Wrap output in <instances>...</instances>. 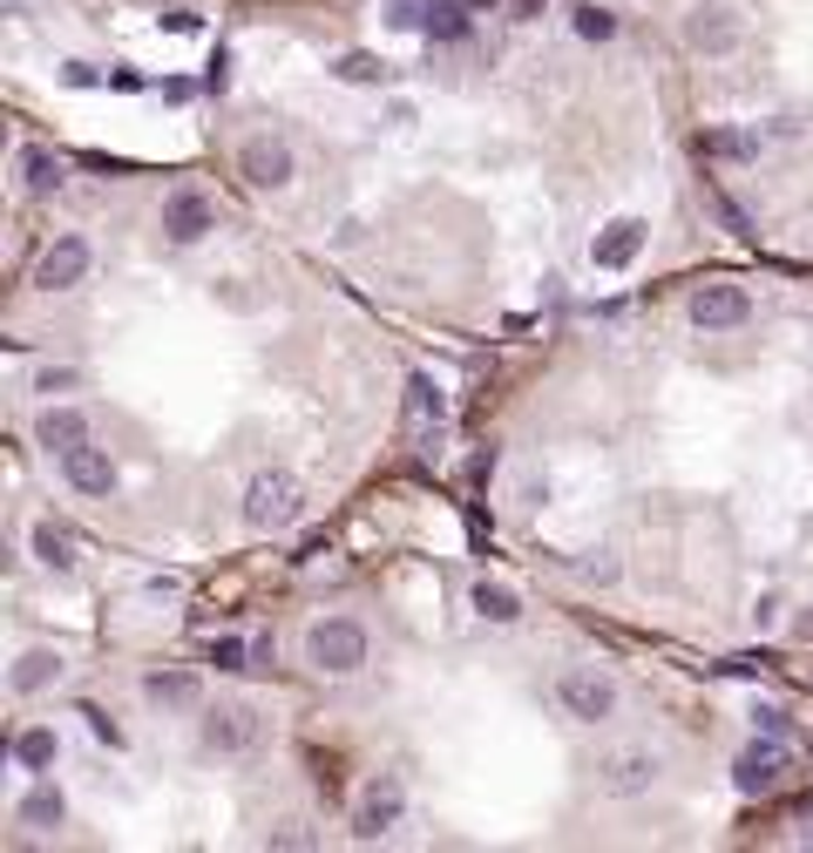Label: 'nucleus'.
<instances>
[{"label":"nucleus","instance_id":"obj_1","mask_svg":"<svg viewBox=\"0 0 813 853\" xmlns=\"http://www.w3.org/2000/svg\"><path fill=\"white\" fill-rule=\"evenodd\" d=\"M305 657H313V671H326V678H353L366 664V630L353 616H326V624H313V637H305Z\"/></svg>","mask_w":813,"mask_h":853},{"label":"nucleus","instance_id":"obj_2","mask_svg":"<svg viewBox=\"0 0 813 853\" xmlns=\"http://www.w3.org/2000/svg\"><path fill=\"white\" fill-rule=\"evenodd\" d=\"M298 509H305V488H298L292 468H264V475L245 488V522H251V528H292Z\"/></svg>","mask_w":813,"mask_h":853},{"label":"nucleus","instance_id":"obj_3","mask_svg":"<svg viewBox=\"0 0 813 853\" xmlns=\"http://www.w3.org/2000/svg\"><path fill=\"white\" fill-rule=\"evenodd\" d=\"M678 34H685V48H691V55H739L746 21L732 14L725 0H699V8L678 21Z\"/></svg>","mask_w":813,"mask_h":853},{"label":"nucleus","instance_id":"obj_4","mask_svg":"<svg viewBox=\"0 0 813 853\" xmlns=\"http://www.w3.org/2000/svg\"><path fill=\"white\" fill-rule=\"evenodd\" d=\"M258 746H264V718H258L251 705H217V712L204 718V752L245 759V752H258Z\"/></svg>","mask_w":813,"mask_h":853},{"label":"nucleus","instance_id":"obj_5","mask_svg":"<svg viewBox=\"0 0 813 853\" xmlns=\"http://www.w3.org/2000/svg\"><path fill=\"white\" fill-rule=\"evenodd\" d=\"M556 697H563V712L584 718V725H603V718L617 712V684H610V671H590V664L563 671V678H556Z\"/></svg>","mask_w":813,"mask_h":853},{"label":"nucleus","instance_id":"obj_6","mask_svg":"<svg viewBox=\"0 0 813 853\" xmlns=\"http://www.w3.org/2000/svg\"><path fill=\"white\" fill-rule=\"evenodd\" d=\"M787 780V746L780 739H772V731H766V739H753L739 759H732V786H739L746 799H759V793H772V786H780Z\"/></svg>","mask_w":813,"mask_h":853},{"label":"nucleus","instance_id":"obj_7","mask_svg":"<svg viewBox=\"0 0 813 853\" xmlns=\"http://www.w3.org/2000/svg\"><path fill=\"white\" fill-rule=\"evenodd\" d=\"M657 786V752H610L597 765V793L603 799H637Z\"/></svg>","mask_w":813,"mask_h":853},{"label":"nucleus","instance_id":"obj_8","mask_svg":"<svg viewBox=\"0 0 813 853\" xmlns=\"http://www.w3.org/2000/svg\"><path fill=\"white\" fill-rule=\"evenodd\" d=\"M400 812H407V793L400 780H373L353 806V840H380V833H394L400 827Z\"/></svg>","mask_w":813,"mask_h":853},{"label":"nucleus","instance_id":"obj_9","mask_svg":"<svg viewBox=\"0 0 813 853\" xmlns=\"http://www.w3.org/2000/svg\"><path fill=\"white\" fill-rule=\"evenodd\" d=\"M746 312H753V298H746V285H699L691 292V326H705V332H732V326H746Z\"/></svg>","mask_w":813,"mask_h":853},{"label":"nucleus","instance_id":"obj_10","mask_svg":"<svg viewBox=\"0 0 813 853\" xmlns=\"http://www.w3.org/2000/svg\"><path fill=\"white\" fill-rule=\"evenodd\" d=\"M89 264H95L89 238H55V244L42 251V264H34V285H42V292H68V285L89 278Z\"/></svg>","mask_w":813,"mask_h":853},{"label":"nucleus","instance_id":"obj_11","mask_svg":"<svg viewBox=\"0 0 813 853\" xmlns=\"http://www.w3.org/2000/svg\"><path fill=\"white\" fill-rule=\"evenodd\" d=\"M238 170H245L258 190H285V183L298 177V163H292V143H279V136H251V143L238 149Z\"/></svg>","mask_w":813,"mask_h":853},{"label":"nucleus","instance_id":"obj_12","mask_svg":"<svg viewBox=\"0 0 813 853\" xmlns=\"http://www.w3.org/2000/svg\"><path fill=\"white\" fill-rule=\"evenodd\" d=\"M211 224H217L211 197H197V190H170V197H163V238L170 244H197Z\"/></svg>","mask_w":813,"mask_h":853},{"label":"nucleus","instance_id":"obj_13","mask_svg":"<svg viewBox=\"0 0 813 853\" xmlns=\"http://www.w3.org/2000/svg\"><path fill=\"white\" fill-rule=\"evenodd\" d=\"M637 251H644V224L637 217H617V224H603L590 238V264L597 271H624V264H637Z\"/></svg>","mask_w":813,"mask_h":853},{"label":"nucleus","instance_id":"obj_14","mask_svg":"<svg viewBox=\"0 0 813 853\" xmlns=\"http://www.w3.org/2000/svg\"><path fill=\"white\" fill-rule=\"evenodd\" d=\"M441 420H448V400H441V386L428 379V373H414L407 379V434L428 447L434 434H441Z\"/></svg>","mask_w":813,"mask_h":853},{"label":"nucleus","instance_id":"obj_15","mask_svg":"<svg viewBox=\"0 0 813 853\" xmlns=\"http://www.w3.org/2000/svg\"><path fill=\"white\" fill-rule=\"evenodd\" d=\"M61 475H68L75 494H109V488H115V460H109L102 447L82 441V447H68V454H61Z\"/></svg>","mask_w":813,"mask_h":853},{"label":"nucleus","instance_id":"obj_16","mask_svg":"<svg viewBox=\"0 0 813 853\" xmlns=\"http://www.w3.org/2000/svg\"><path fill=\"white\" fill-rule=\"evenodd\" d=\"M34 441H42L48 454L82 447V441H89V413H75V407H42V420H34Z\"/></svg>","mask_w":813,"mask_h":853},{"label":"nucleus","instance_id":"obj_17","mask_svg":"<svg viewBox=\"0 0 813 853\" xmlns=\"http://www.w3.org/2000/svg\"><path fill=\"white\" fill-rule=\"evenodd\" d=\"M143 697H149V705H163V712H190L204 697V684H197V671H149Z\"/></svg>","mask_w":813,"mask_h":853},{"label":"nucleus","instance_id":"obj_18","mask_svg":"<svg viewBox=\"0 0 813 853\" xmlns=\"http://www.w3.org/2000/svg\"><path fill=\"white\" fill-rule=\"evenodd\" d=\"M34 562L55 569V576H68L75 562H82V542H75L61 522H34Z\"/></svg>","mask_w":813,"mask_h":853},{"label":"nucleus","instance_id":"obj_19","mask_svg":"<svg viewBox=\"0 0 813 853\" xmlns=\"http://www.w3.org/2000/svg\"><path fill=\"white\" fill-rule=\"evenodd\" d=\"M61 157H55V149H42V143H27L21 149V190H27V197H55V190H61Z\"/></svg>","mask_w":813,"mask_h":853},{"label":"nucleus","instance_id":"obj_20","mask_svg":"<svg viewBox=\"0 0 813 853\" xmlns=\"http://www.w3.org/2000/svg\"><path fill=\"white\" fill-rule=\"evenodd\" d=\"M55 678H61V657H55V650H27L21 664H14V678H8V684H14L21 697H34V691H48Z\"/></svg>","mask_w":813,"mask_h":853},{"label":"nucleus","instance_id":"obj_21","mask_svg":"<svg viewBox=\"0 0 813 853\" xmlns=\"http://www.w3.org/2000/svg\"><path fill=\"white\" fill-rule=\"evenodd\" d=\"M61 812H68V806H61V793H55V786H34V793L21 799V827H34V833H55V827H61Z\"/></svg>","mask_w":813,"mask_h":853},{"label":"nucleus","instance_id":"obj_22","mask_svg":"<svg viewBox=\"0 0 813 853\" xmlns=\"http://www.w3.org/2000/svg\"><path fill=\"white\" fill-rule=\"evenodd\" d=\"M468 0H434V14H428V27H420V34H428V42H461V34H468Z\"/></svg>","mask_w":813,"mask_h":853},{"label":"nucleus","instance_id":"obj_23","mask_svg":"<svg viewBox=\"0 0 813 853\" xmlns=\"http://www.w3.org/2000/svg\"><path fill=\"white\" fill-rule=\"evenodd\" d=\"M55 752H61V746H55V731H48V725H27L21 739H14V759H21L27 772H48V765H55Z\"/></svg>","mask_w":813,"mask_h":853},{"label":"nucleus","instance_id":"obj_24","mask_svg":"<svg viewBox=\"0 0 813 853\" xmlns=\"http://www.w3.org/2000/svg\"><path fill=\"white\" fill-rule=\"evenodd\" d=\"M468 603L488 616V624H516V616H522V596H516V590H501V583H475Z\"/></svg>","mask_w":813,"mask_h":853},{"label":"nucleus","instance_id":"obj_25","mask_svg":"<svg viewBox=\"0 0 813 853\" xmlns=\"http://www.w3.org/2000/svg\"><path fill=\"white\" fill-rule=\"evenodd\" d=\"M332 75H339V82H353V89H373V82H386V61L353 48V55H339V61H332Z\"/></svg>","mask_w":813,"mask_h":853},{"label":"nucleus","instance_id":"obj_26","mask_svg":"<svg viewBox=\"0 0 813 853\" xmlns=\"http://www.w3.org/2000/svg\"><path fill=\"white\" fill-rule=\"evenodd\" d=\"M428 14H434V0H386V21H394V27H407V34H420V27H428Z\"/></svg>","mask_w":813,"mask_h":853},{"label":"nucleus","instance_id":"obj_27","mask_svg":"<svg viewBox=\"0 0 813 853\" xmlns=\"http://www.w3.org/2000/svg\"><path fill=\"white\" fill-rule=\"evenodd\" d=\"M576 34H584V42H610V34H617V21H610L603 8H584V14H576Z\"/></svg>","mask_w":813,"mask_h":853},{"label":"nucleus","instance_id":"obj_28","mask_svg":"<svg viewBox=\"0 0 813 853\" xmlns=\"http://www.w3.org/2000/svg\"><path fill=\"white\" fill-rule=\"evenodd\" d=\"M699 149H705V157H753L759 143H753V136H705Z\"/></svg>","mask_w":813,"mask_h":853},{"label":"nucleus","instance_id":"obj_29","mask_svg":"<svg viewBox=\"0 0 813 853\" xmlns=\"http://www.w3.org/2000/svg\"><path fill=\"white\" fill-rule=\"evenodd\" d=\"M211 664H217V671H245V644H238V637H217V644H211Z\"/></svg>","mask_w":813,"mask_h":853},{"label":"nucleus","instance_id":"obj_30","mask_svg":"<svg viewBox=\"0 0 813 853\" xmlns=\"http://www.w3.org/2000/svg\"><path fill=\"white\" fill-rule=\"evenodd\" d=\"M82 718H89V725H95V739H109V746H123V731H115V725H109V718H102V712H95V705H89V712H82Z\"/></svg>","mask_w":813,"mask_h":853},{"label":"nucleus","instance_id":"obj_31","mask_svg":"<svg viewBox=\"0 0 813 853\" xmlns=\"http://www.w3.org/2000/svg\"><path fill=\"white\" fill-rule=\"evenodd\" d=\"M61 386H75V373H68V366H48V373H42V394H61Z\"/></svg>","mask_w":813,"mask_h":853},{"label":"nucleus","instance_id":"obj_32","mask_svg":"<svg viewBox=\"0 0 813 853\" xmlns=\"http://www.w3.org/2000/svg\"><path fill=\"white\" fill-rule=\"evenodd\" d=\"M759 731H772V739H780V731H787V712H780V705H766V712H759Z\"/></svg>","mask_w":813,"mask_h":853},{"label":"nucleus","instance_id":"obj_33","mask_svg":"<svg viewBox=\"0 0 813 853\" xmlns=\"http://www.w3.org/2000/svg\"><path fill=\"white\" fill-rule=\"evenodd\" d=\"M793 637H800V644H813V610H806V616H793Z\"/></svg>","mask_w":813,"mask_h":853},{"label":"nucleus","instance_id":"obj_34","mask_svg":"<svg viewBox=\"0 0 813 853\" xmlns=\"http://www.w3.org/2000/svg\"><path fill=\"white\" fill-rule=\"evenodd\" d=\"M516 14H522V21H535V14H542V0H516Z\"/></svg>","mask_w":813,"mask_h":853},{"label":"nucleus","instance_id":"obj_35","mask_svg":"<svg viewBox=\"0 0 813 853\" xmlns=\"http://www.w3.org/2000/svg\"><path fill=\"white\" fill-rule=\"evenodd\" d=\"M468 8H475V14H488V8H495V0H468Z\"/></svg>","mask_w":813,"mask_h":853},{"label":"nucleus","instance_id":"obj_36","mask_svg":"<svg viewBox=\"0 0 813 853\" xmlns=\"http://www.w3.org/2000/svg\"><path fill=\"white\" fill-rule=\"evenodd\" d=\"M806 846H813V827H806Z\"/></svg>","mask_w":813,"mask_h":853}]
</instances>
